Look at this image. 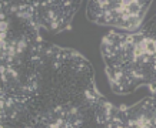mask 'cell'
I'll return each instance as SVG.
<instances>
[{
  "label": "cell",
  "instance_id": "cell-1",
  "mask_svg": "<svg viewBox=\"0 0 156 128\" xmlns=\"http://www.w3.org/2000/svg\"><path fill=\"white\" fill-rule=\"evenodd\" d=\"M99 91L90 63L77 51L44 41L34 58L26 95L42 111H69Z\"/></svg>",
  "mask_w": 156,
  "mask_h": 128
},
{
  "label": "cell",
  "instance_id": "cell-2",
  "mask_svg": "<svg viewBox=\"0 0 156 128\" xmlns=\"http://www.w3.org/2000/svg\"><path fill=\"white\" fill-rule=\"evenodd\" d=\"M110 87L129 94L147 85L156 94V37L139 30L133 34L110 31L100 44Z\"/></svg>",
  "mask_w": 156,
  "mask_h": 128
},
{
  "label": "cell",
  "instance_id": "cell-3",
  "mask_svg": "<svg viewBox=\"0 0 156 128\" xmlns=\"http://www.w3.org/2000/svg\"><path fill=\"white\" fill-rule=\"evenodd\" d=\"M152 2H105L93 0L87 3V19L99 26L122 28L126 31H139L145 14Z\"/></svg>",
  "mask_w": 156,
  "mask_h": 128
},
{
  "label": "cell",
  "instance_id": "cell-4",
  "mask_svg": "<svg viewBox=\"0 0 156 128\" xmlns=\"http://www.w3.org/2000/svg\"><path fill=\"white\" fill-rule=\"evenodd\" d=\"M116 107L99 93L69 110L63 128H115Z\"/></svg>",
  "mask_w": 156,
  "mask_h": 128
},
{
  "label": "cell",
  "instance_id": "cell-5",
  "mask_svg": "<svg viewBox=\"0 0 156 128\" xmlns=\"http://www.w3.org/2000/svg\"><path fill=\"white\" fill-rule=\"evenodd\" d=\"M79 7L80 2H34L39 26L50 33L69 30Z\"/></svg>",
  "mask_w": 156,
  "mask_h": 128
},
{
  "label": "cell",
  "instance_id": "cell-6",
  "mask_svg": "<svg viewBox=\"0 0 156 128\" xmlns=\"http://www.w3.org/2000/svg\"><path fill=\"white\" fill-rule=\"evenodd\" d=\"M113 124L115 128H156V97L130 107H116Z\"/></svg>",
  "mask_w": 156,
  "mask_h": 128
}]
</instances>
